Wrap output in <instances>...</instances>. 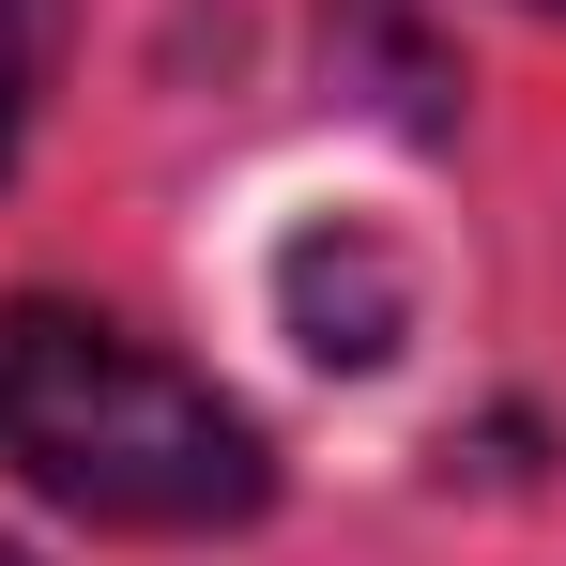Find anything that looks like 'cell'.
<instances>
[{
    "mask_svg": "<svg viewBox=\"0 0 566 566\" xmlns=\"http://www.w3.org/2000/svg\"><path fill=\"white\" fill-rule=\"evenodd\" d=\"M0 474L107 536H230L276 505V444L199 368H169L154 337L62 291L0 306Z\"/></svg>",
    "mask_w": 566,
    "mask_h": 566,
    "instance_id": "6da1fadb",
    "label": "cell"
},
{
    "mask_svg": "<svg viewBox=\"0 0 566 566\" xmlns=\"http://www.w3.org/2000/svg\"><path fill=\"white\" fill-rule=\"evenodd\" d=\"M261 322H276L322 382H382L413 353V322H429V261H413L398 214L322 199V214H291L276 245H261Z\"/></svg>",
    "mask_w": 566,
    "mask_h": 566,
    "instance_id": "7a4b0ae2",
    "label": "cell"
},
{
    "mask_svg": "<svg viewBox=\"0 0 566 566\" xmlns=\"http://www.w3.org/2000/svg\"><path fill=\"white\" fill-rule=\"evenodd\" d=\"M31 77H46V0H0V169L31 138Z\"/></svg>",
    "mask_w": 566,
    "mask_h": 566,
    "instance_id": "3957f363",
    "label": "cell"
},
{
    "mask_svg": "<svg viewBox=\"0 0 566 566\" xmlns=\"http://www.w3.org/2000/svg\"><path fill=\"white\" fill-rule=\"evenodd\" d=\"M536 15H566V0H536Z\"/></svg>",
    "mask_w": 566,
    "mask_h": 566,
    "instance_id": "277c9868",
    "label": "cell"
},
{
    "mask_svg": "<svg viewBox=\"0 0 566 566\" xmlns=\"http://www.w3.org/2000/svg\"><path fill=\"white\" fill-rule=\"evenodd\" d=\"M0 566H31V552H0Z\"/></svg>",
    "mask_w": 566,
    "mask_h": 566,
    "instance_id": "5b68a950",
    "label": "cell"
}]
</instances>
